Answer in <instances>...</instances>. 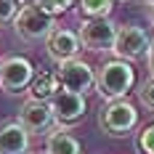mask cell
I'll return each instance as SVG.
<instances>
[{
  "label": "cell",
  "instance_id": "cell-1",
  "mask_svg": "<svg viewBox=\"0 0 154 154\" xmlns=\"http://www.w3.org/2000/svg\"><path fill=\"white\" fill-rule=\"evenodd\" d=\"M133 85H136V69L130 66V61L112 59V61L101 64V69L96 72V91L104 101L125 98Z\"/></svg>",
  "mask_w": 154,
  "mask_h": 154
},
{
  "label": "cell",
  "instance_id": "cell-2",
  "mask_svg": "<svg viewBox=\"0 0 154 154\" xmlns=\"http://www.w3.org/2000/svg\"><path fill=\"white\" fill-rule=\"evenodd\" d=\"M53 19H56V16L48 14L45 8L40 5V0H35V3L21 5L19 16L14 19V29H16V35H19L21 40H27V43L43 40V37L48 40V35L56 29Z\"/></svg>",
  "mask_w": 154,
  "mask_h": 154
},
{
  "label": "cell",
  "instance_id": "cell-3",
  "mask_svg": "<svg viewBox=\"0 0 154 154\" xmlns=\"http://www.w3.org/2000/svg\"><path fill=\"white\" fill-rule=\"evenodd\" d=\"M138 125V109L133 106L128 98H120V101H106L101 112H98V128L106 133V136H128L133 133V128Z\"/></svg>",
  "mask_w": 154,
  "mask_h": 154
},
{
  "label": "cell",
  "instance_id": "cell-4",
  "mask_svg": "<svg viewBox=\"0 0 154 154\" xmlns=\"http://www.w3.org/2000/svg\"><path fill=\"white\" fill-rule=\"evenodd\" d=\"M152 48V37L149 32L138 27V24H122L117 29V40H114V48L112 53L122 61H136V59H143Z\"/></svg>",
  "mask_w": 154,
  "mask_h": 154
},
{
  "label": "cell",
  "instance_id": "cell-5",
  "mask_svg": "<svg viewBox=\"0 0 154 154\" xmlns=\"http://www.w3.org/2000/svg\"><path fill=\"white\" fill-rule=\"evenodd\" d=\"M35 80V66L24 56H5L0 61V91L5 93H24L29 91Z\"/></svg>",
  "mask_w": 154,
  "mask_h": 154
},
{
  "label": "cell",
  "instance_id": "cell-6",
  "mask_svg": "<svg viewBox=\"0 0 154 154\" xmlns=\"http://www.w3.org/2000/svg\"><path fill=\"white\" fill-rule=\"evenodd\" d=\"M56 75H59V82H61V91H69V93L85 96L96 85V72H93L91 64L82 61V59H69V61L59 64Z\"/></svg>",
  "mask_w": 154,
  "mask_h": 154
},
{
  "label": "cell",
  "instance_id": "cell-7",
  "mask_svg": "<svg viewBox=\"0 0 154 154\" xmlns=\"http://www.w3.org/2000/svg\"><path fill=\"white\" fill-rule=\"evenodd\" d=\"M117 24L112 19H85L80 24V43L88 51H112L117 40Z\"/></svg>",
  "mask_w": 154,
  "mask_h": 154
},
{
  "label": "cell",
  "instance_id": "cell-8",
  "mask_svg": "<svg viewBox=\"0 0 154 154\" xmlns=\"http://www.w3.org/2000/svg\"><path fill=\"white\" fill-rule=\"evenodd\" d=\"M85 109L88 101L85 96L80 93H69V91H59L56 98L51 101V112H53V120L59 125H75L85 117Z\"/></svg>",
  "mask_w": 154,
  "mask_h": 154
},
{
  "label": "cell",
  "instance_id": "cell-9",
  "mask_svg": "<svg viewBox=\"0 0 154 154\" xmlns=\"http://www.w3.org/2000/svg\"><path fill=\"white\" fill-rule=\"evenodd\" d=\"M19 122L24 125V130L27 133H48L51 128H53V112H51V104L48 101H24L21 109H19Z\"/></svg>",
  "mask_w": 154,
  "mask_h": 154
},
{
  "label": "cell",
  "instance_id": "cell-10",
  "mask_svg": "<svg viewBox=\"0 0 154 154\" xmlns=\"http://www.w3.org/2000/svg\"><path fill=\"white\" fill-rule=\"evenodd\" d=\"M45 48H48V56L53 59V61H69V59H77V53H80V48H82V43H80V35L72 29H53L51 35H48L45 40Z\"/></svg>",
  "mask_w": 154,
  "mask_h": 154
},
{
  "label": "cell",
  "instance_id": "cell-11",
  "mask_svg": "<svg viewBox=\"0 0 154 154\" xmlns=\"http://www.w3.org/2000/svg\"><path fill=\"white\" fill-rule=\"evenodd\" d=\"M29 152V133L19 120L0 122V154H27Z\"/></svg>",
  "mask_w": 154,
  "mask_h": 154
},
{
  "label": "cell",
  "instance_id": "cell-12",
  "mask_svg": "<svg viewBox=\"0 0 154 154\" xmlns=\"http://www.w3.org/2000/svg\"><path fill=\"white\" fill-rule=\"evenodd\" d=\"M61 91V82H59V75L56 72H40V75H35L29 85V98L35 101H53L56 98V93Z\"/></svg>",
  "mask_w": 154,
  "mask_h": 154
},
{
  "label": "cell",
  "instance_id": "cell-13",
  "mask_svg": "<svg viewBox=\"0 0 154 154\" xmlns=\"http://www.w3.org/2000/svg\"><path fill=\"white\" fill-rule=\"evenodd\" d=\"M45 154H82V146L66 128H56L48 133Z\"/></svg>",
  "mask_w": 154,
  "mask_h": 154
},
{
  "label": "cell",
  "instance_id": "cell-14",
  "mask_svg": "<svg viewBox=\"0 0 154 154\" xmlns=\"http://www.w3.org/2000/svg\"><path fill=\"white\" fill-rule=\"evenodd\" d=\"M77 8L85 19H109L114 0H77Z\"/></svg>",
  "mask_w": 154,
  "mask_h": 154
},
{
  "label": "cell",
  "instance_id": "cell-15",
  "mask_svg": "<svg viewBox=\"0 0 154 154\" xmlns=\"http://www.w3.org/2000/svg\"><path fill=\"white\" fill-rule=\"evenodd\" d=\"M136 149H138L141 154H154V122L146 125V128L138 133V138H136Z\"/></svg>",
  "mask_w": 154,
  "mask_h": 154
},
{
  "label": "cell",
  "instance_id": "cell-16",
  "mask_svg": "<svg viewBox=\"0 0 154 154\" xmlns=\"http://www.w3.org/2000/svg\"><path fill=\"white\" fill-rule=\"evenodd\" d=\"M21 11V0H0V27L14 21Z\"/></svg>",
  "mask_w": 154,
  "mask_h": 154
},
{
  "label": "cell",
  "instance_id": "cell-17",
  "mask_svg": "<svg viewBox=\"0 0 154 154\" xmlns=\"http://www.w3.org/2000/svg\"><path fill=\"white\" fill-rule=\"evenodd\" d=\"M138 101L143 104L146 109H152L154 112V77H149V80H143L138 88Z\"/></svg>",
  "mask_w": 154,
  "mask_h": 154
},
{
  "label": "cell",
  "instance_id": "cell-18",
  "mask_svg": "<svg viewBox=\"0 0 154 154\" xmlns=\"http://www.w3.org/2000/svg\"><path fill=\"white\" fill-rule=\"evenodd\" d=\"M77 0H40V5L45 8L48 14H53V16H59V14H66L72 5H75Z\"/></svg>",
  "mask_w": 154,
  "mask_h": 154
},
{
  "label": "cell",
  "instance_id": "cell-19",
  "mask_svg": "<svg viewBox=\"0 0 154 154\" xmlns=\"http://www.w3.org/2000/svg\"><path fill=\"white\" fill-rule=\"evenodd\" d=\"M146 64H149V75L154 77V40H152V48H149V53H146Z\"/></svg>",
  "mask_w": 154,
  "mask_h": 154
},
{
  "label": "cell",
  "instance_id": "cell-20",
  "mask_svg": "<svg viewBox=\"0 0 154 154\" xmlns=\"http://www.w3.org/2000/svg\"><path fill=\"white\" fill-rule=\"evenodd\" d=\"M138 3H146V5H154V0H138Z\"/></svg>",
  "mask_w": 154,
  "mask_h": 154
},
{
  "label": "cell",
  "instance_id": "cell-21",
  "mask_svg": "<svg viewBox=\"0 0 154 154\" xmlns=\"http://www.w3.org/2000/svg\"><path fill=\"white\" fill-rule=\"evenodd\" d=\"M152 24H154V5H152Z\"/></svg>",
  "mask_w": 154,
  "mask_h": 154
}]
</instances>
